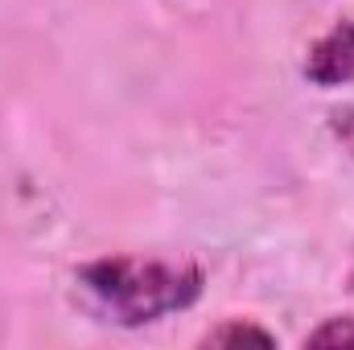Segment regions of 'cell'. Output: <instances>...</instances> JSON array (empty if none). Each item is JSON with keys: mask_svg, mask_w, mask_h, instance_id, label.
<instances>
[{"mask_svg": "<svg viewBox=\"0 0 354 350\" xmlns=\"http://www.w3.org/2000/svg\"><path fill=\"white\" fill-rule=\"evenodd\" d=\"M87 301L115 326H149L181 313L202 297V268L189 260H140L111 256L79 272Z\"/></svg>", "mask_w": 354, "mask_h": 350, "instance_id": "6da1fadb", "label": "cell"}, {"mask_svg": "<svg viewBox=\"0 0 354 350\" xmlns=\"http://www.w3.org/2000/svg\"><path fill=\"white\" fill-rule=\"evenodd\" d=\"M305 75L317 83V87H338V83H351L354 79V21L334 25L309 54L305 62Z\"/></svg>", "mask_w": 354, "mask_h": 350, "instance_id": "7a4b0ae2", "label": "cell"}, {"mask_svg": "<svg viewBox=\"0 0 354 350\" xmlns=\"http://www.w3.org/2000/svg\"><path fill=\"white\" fill-rule=\"evenodd\" d=\"M239 342H256V347H276V338L252 326V322H223L214 334H206V347H239Z\"/></svg>", "mask_w": 354, "mask_h": 350, "instance_id": "3957f363", "label": "cell"}, {"mask_svg": "<svg viewBox=\"0 0 354 350\" xmlns=\"http://www.w3.org/2000/svg\"><path fill=\"white\" fill-rule=\"evenodd\" d=\"M305 347H354V317H330L305 338Z\"/></svg>", "mask_w": 354, "mask_h": 350, "instance_id": "277c9868", "label": "cell"}, {"mask_svg": "<svg viewBox=\"0 0 354 350\" xmlns=\"http://www.w3.org/2000/svg\"><path fill=\"white\" fill-rule=\"evenodd\" d=\"M334 132H338V140H342V145L354 153V107H346V111H334Z\"/></svg>", "mask_w": 354, "mask_h": 350, "instance_id": "5b68a950", "label": "cell"}]
</instances>
